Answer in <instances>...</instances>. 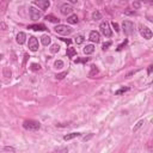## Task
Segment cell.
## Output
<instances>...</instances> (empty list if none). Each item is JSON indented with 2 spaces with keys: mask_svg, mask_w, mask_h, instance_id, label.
<instances>
[{
  "mask_svg": "<svg viewBox=\"0 0 153 153\" xmlns=\"http://www.w3.org/2000/svg\"><path fill=\"white\" fill-rule=\"evenodd\" d=\"M41 42H42V44L43 45H49L50 43H51V38H50V36H48V35H43L42 37H41Z\"/></svg>",
  "mask_w": 153,
  "mask_h": 153,
  "instance_id": "cell-13",
  "label": "cell"
},
{
  "mask_svg": "<svg viewBox=\"0 0 153 153\" xmlns=\"http://www.w3.org/2000/svg\"><path fill=\"white\" fill-rule=\"evenodd\" d=\"M27 29H31L33 31H44V30H48L44 24H32V25H29Z\"/></svg>",
  "mask_w": 153,
  "mask_h": 153,
  "instance_id": "cell-10",
  "label": "cell"
},
{
  "mask_svg": "<svg viewBox=\"0 0 153 153\" xmlns=\"http://www.w3.org/2000/svg\"><path fill=\"white\" fill-rule=\"evenodd\" d=\"M81 135V133H69V134H67V135H65L63 136V140L65 141H68V140H72V139H74V137H78V136H80Z\"/></svg>",
  "mask_w": 153,
  "mask_h": 153,
  "instance_id": "cell-14",
  "label": "cell"
},
{
  "mask_svg": "<svg viewBox=\"0 0 153 153\" xmlns=\"http://www.w3.org/2000/svg\"><path fill=\"white\" fill-rule=\"evenodd\" d=\"M98 72H99V69L97 68V66L92 65V66H91V72H90V76H93V75L98 74Z\"/></svg>",
  "mask_w": 153,
  "mask_h": 153,
  "instance_id": "cell-20",
  "label": "cell"
},
{
  "mask_svg": "<svg viewBox=\"0 0 153 153\" xmlns=\"http://www.w3.org/2000/svg\"><path fill=\"white\" fill-rule=\"evenodd\" d=\"M66 53H67V56H68V57H74V56L76 55V50H75L73 47H68Z\"/></svg>",
  "mask_w": 153,
  "mask_h": 153,
  "instance_id": "cell-17",
  "label": "cell"
},
{
  "mask_svg": "<svg viewBox=\"0 0 153 153\" xmlns=\"http://www.w3.org/2000/svg\"><path fill=\"white\" fill-rule=\"evenodd\" d=\"M90 60V57H84V59H75L74 60V62L75 63H78V62H87Z\"/></svg>",
  "mask_w": 153,
  "mask_h": 153,
  "instance_id": "cell-28",
  "label": "cell"
},
{
  "mask_svg": "<svg viewBox=\"0 0 153 153\" xmlns=\"http://www.w3.org/2000/svg\"><path fill=\"white\" fill-rule=\"evenodd\" d=\"M65 75H67V72H62V73L57 74V75H56V79H63Z\"/></svg>",
  "mask_w": 153,
  "mask_h": 153,
  "instance_id": "cell-31",
  "label": "cell"
},
{
  "mask_svg": "<svg viewBox=\"0 0 153 153\" xmlns=\"http://www.w3.org/2000/svg\"><path fill=\"white\" fill-rule=\"evenodd\" d=\"M127 91H129V87L127 86V87H121L120 90H117L116 92H115V94H122V93H124V92H127Z\"/></svg>",
  "mask_w": 153,
  "mask_h": 153,
  "instance_id": "cell-22",
  "label": "cell"
},
{
  "mask_svg": "<svg viewBox=\"0 0 153 153\" xmlns=\"http://www.w3.org/2000/svg\"><path fill=\"white\" fill-rule=\"evenodd\" d=\"M27 47H29V50L37 51L38 50V39L35 36H30L29 37V42H27Z\"/></svg>",
  "mask_w": 153,
  "mask_h": 153,
  "instance_id": "cell-6",
  "label": "cell"
},
{
  "mask_svg": "<svg viewBox=\"0 0 153 153\" xmlns=\"http://www.w3.org/2000/svg\"><path fill=\"white\" fill-rule=\"evenodd\" d=\"M29 14H30V18H31L32 20H37L38 18H41V12H39L37 8H35L33 6H31V7L29 8Z\"/></svg>",
  "mask_w": 153,
  "mask_h": 153,
  "instance_id": "cell-8",
  "label": "cell"
},
{
  "mask_svg": "<svg viewBox=\"0 0 153 153\" xmlns=\"http://www.w3.org/2000/svg\"><path fill=\"white\" fill-rule=\"evenodd\" d=\"M16 41H17L18 44H24L25 41H26V35H25V32H23V31L18 32V33H17V37H16Z\"/></svg>",
  "mask_w": 153,
  "mask_h": 153,
  "instance_id": "cell-12",
  "label": "cell"
},
{
  "mask_svg": "<svg viewBox=\"0 0 153 153\" xmlns=\"http://www.w3.org/2000/svg\"><path fill=\"white\" fill-rule=\"evenodd\" d=\"M59 50H60V47H59L57 44H53V45H51V48H50V53H53V54L57 53Z\"/></svg>",
  "mask_w": 153,
  "mask_h": 153,
  "instance_id": "cell-24",
  "label": "cell"
},
{
  "mask_svg": "<svg viewBox=\"0 0 153 153\" xmlns=\"http://www.w3.org/2000/svg\"><path fill=\"white\" fill-rule=\"evenodd\" d=\"M33 5L38 6L41 10H47L50 6V1L49 0H35L33 1Z\"/></svg>",
  "mask_w": 153,
  "mask_h": 153,
  "instance_id": "cell-7",
  "label": "cell"
},
{
  "mask_svg": "<svg viewBox=\"0 0 153 153\" xmlns=\"http://www.w3.org/2000/svg\"><path fill=\"white\" fill-rule=\"evenodd\" d=\"M122 27H123V32H124L126 35H131V33L134 32L135 25H134V23L130 22V20H124V22L122 23Z\"/></svg>",
  "mask_w": 153,
  "mask_h": 153,
  "instance_id": "cell-3",
  "label": "cell"
},
{
  "mask_svg": "<svg viewBox=\"0 0 153 153\" xmlns=\"http://www.w3.org/2000/svg\"><path fill=\"white\" fill-rule=\"evenodd\" d=\"M99 27H100L102 33H103L105 37H110V36L112 35V31H111L110 25H109V23H108V22H103V23H100Z\"/></svg>",
  "mask_w": 153,
  "mask_h": 153,
  "instance_id": "cell-5",
  "label": "cell"
},
{
  "mask_svg": "<svg viewBox=\"0 0 153 153\" xmlns=\"http://www.w3.org/2000/svg\"><path fill=\"white\" fill-rule=\"evenodd\" d=\"M60 11H61V13L63 16H67V14H71L73 12V7L69 4H63V5H61Z\"/></svg>",
  "mask_w": 153,
  "mask_h": 153,
  "instance_id": "cell-9",
  "label": "cell"
},
{
  "mask_svg": "<svg viewBox=\"0 0 153 153\" xmlns=\"http://www.w3.org/2000/svg\"><path fill=\"white\" fill-rule=\"evenodd\" d=\"M84 39H85L84 36H82V35H79V36L75 37V43H76V44H81V43L84 42Z\"/></svg>",
  "mask_w": 153,
  "mask_h": 153,
  "instance_id": "cell-23",
  "label": "cell"
},
{
  "mask_svg": "<svg viewBox=\"0 0 153 153\" xmlns=\"http://www.w3.org/2000/svg\"><path fill=\"white\" fill-rule=\"evenodd\" d=\"M23 127L24 129L26 130H38L41 128V123L38 121H35V120H25L23 122Z\"/></svg>",
  "mask_w": 153,
  "mask_h": 153,
  "instance_id": "cell-1",
  "label": "cell"
},
{
  "mask_svg": "<svg viewBox=\"0 0 153 153\" xmlns=\"http://www.w3.org/2000/svg\"><path fill=\"white\" fill-rule=\"evenodd\" d=\"M139 32H140V35H141L145 39H151L152 36H153L151 29L147 27V26H145V25H140V26H139Z\"/></svg>",
  "mask_w": 153,
  "mask_h": 153,
  "instance_id": "cell-4",
  "label": "cell"
},
{
  "mask_svg": "<svg viewBox=\"0 0 153 153\" xmlns=\"http://www.w3.org/2000/svg\"><path fill=\"white\" fill-rule=\"evenodd\" d=\"M140 2H145V4H151L153 0H139Z\"/></svg>",
  "mask_w": 153,
  "mask_h": 153,
  "instance_id": "cell-34",
  "label": "cell"
},
{
  "mask_svg": "<svg viewBox=\"0 0 153 153\" xmlns=\"http://www.w3.org/2000/svg\"><path fill=\"white\" fill-rule=\"evenodd\" d=\"M152 69H153V66H149V67H148V71H147V73H148V74H151V73H152Z\"/></svg>",
  "mask_w": 153,
  "mask_h": 153,
  "instance_id": "cell-36",
  "label": "cell"
},
{
  "mask_svg": "<svg viewBox=\"0 0 153 153\" xmlns=\"http://www.w3.org/2000/svg\"><path fill=\"white\" fill-rule=\"evenodd\" d=\"M133 7H134V8H139V7H140V2H134V4H133Z\"/></svg>",
  "mask_w": 153,
  "mask_h": 153,
  "instance_id": "cell-33",
  "label": "cell"
},
{
  "mask_svg": "<svg viewBox=\"0 0 153 153\" xmlns=\"http://www.w3.org/2000/svg\"><path fill=\"white\" fill-rule=\"evenodd\" d=\"M94 51V45L93 44H87L85 48H84V53L86 54V55H90V54H92Z\"/></svg>",
  "mask_w": 153,
  "mask_h": 153,
  "instance_id": "cell-15",
  "label": "cell"
},
{
  "mask_svg": "<svg viewBox=\"0 0 153 153\" xmlns=\"http://www.w3.org/2000/svg\"><path fill=\"white\" fill-rule=\"evenodd\" d=\"M127 43H128V39H126V41H124L123 43H121V44H120V45L117 47V50H118V51H120V50H122V49H123V48H124V47L127 45Z\"/></svg>",
  "mask_w": 153,
  "mask_h": 153,
  "instance_id": "cell-27",
  "label": "cell"
},
{
  "mask_svg": "<svg viewBox=\"0 0 153 153\" xmlns=\"http://www.w3.org/2000/svg\"><path fill=\"white\" fill-rule=\"evenodd\" d=\"M92 19H94V20L102 19V13H100L99 11H94V12L92 13Z\"/></svg>",
  "mask_w": 153,
  "mask_h": 153,
  "instance_id": "cell-19",
  "label": "cell"
},
{
  "mask_svg": "<svg viewBox=\"0 0 153 153\" xmlns=\"http://www.w3.org/2000/svg\"><path fill=\"white\" fill-rule=\"evenodd\" d=\"M0 27H2L1 30H6V27H7V26H6V24H4V23H1V24H0Z\"/></svg>",
  "mask_w": 153,
  "mask_h": 153,
  "instance_id": "cell-35",
  "label": "cell"
},
{
  "mask_svg": "<svg viewBox=\"0 0 153 153\" xmlns=\"http://www.w3.org/2000/svg\"><path fill=\"white\" fill-rule=\"evenodd\" d=\"M143 123H145V122H143V120H141V121H139V122L136 123V126H135V127L133 128V131H136V130H137V129H139V128H140V127H141V126H142Z\"/></svg>",
  "mask_w": 153,
  "mask_h": 153,
  "instance_id": "cell-26",
  "label": "cell"
},
{
  "mask_svg": "<svg viewBox=\"0 0 153 153\" xmlns=\"http://www.w3.org/2000/svg\"><path fill=\"white\" fill-rule=\"evenodd\" d=\"M67 22H68L69 24H76V23L79 22L78 16H76V14H71V16L67 18Z\"/></svg>",
  "mask_w": 153,
  "mask_h": 153,
  "instance_id": "cell-16",
  "label": "cell"
},
{
  "mask_svg": "<svg viewBox=\"0 0 153 153\" xmlns=\"http://www.w3.org/2000/svg\"><path fill=\"white\" fill-rule=\"evenodd\" d=\"M4 149H5V151H11V152H14V151H16V148H13V147H8V146H7V147H4Z\"/></svg>",
  "mask_w": 153,
  "mask_h": 153,
  "instance_id": "cell-32",
  "label": "cell"
},
{
  "mask_svg": "<svg viewBox=\"0 0 153 153\" xmlns=\"http://www.w3.org/2000/svg\"><path fill=\"white\" fill-rule=\"evenodd\" d=\"M54 31L59 35H69L72 33V27L67 26V25H63V24H57L55 27H54Z\"/></svg>",
  "mask_w": 153,
  "mask_h": 153,
  "instance_id": "cell-2",
  "label": "cell"
},
{
  "mask_svg": "<svg viewBox=\"0 0 153 153\" xmlns=\"http://www.w3.org/2000/svg\"><path fill=\"white\" fill-rule=\"evenodd\" d=\"M54 66H55V68L61 69V68L63 67V61H62V60H56L55 63H54Z\"/></svg>",
  "mask_w": 153,
  "mask_h": 153,
  "instance_id": "cell-21",
  "label": "cell"
},
{
  "mask_svg": "<svg viewBox=\"0 0 153 153\" xmlns=\"http://www.w3.org/2000/svg\"><path fill=\"white\" fill-rule=\"evenodd\" d=\"M45 19H47L48 22H51V23H59V22H60V19H59L57 17L53 16V14H48V16H45Z\"/></svg>",
  "mask_w": 153,
  "mask_h": 153,
  "instance_id": "cell-18",
  "label": "cell"
},
{
  "mask_svg": "<svg viewBox=\"0 0 153 153\" xmlns=\"http://www.w3.org/2000/svg\"><path fill=\"white\" fill-rule=\"evenodd\" d=\"M111 45V42H106V43H104L103 44V47H102V49L103 50H106V49H109V47Z\"/></svg>",
  "mask_w": 153,
  "mask_h": 153,
  "instance_id": "cell-30",
  "label": "cell"
},
{
  "mask_svg": "<svg viewBox=\"0 0 153 153\" xmlns=\"http://www.w3.org/2000/svg\"><path fill=\"white\" fill-rule=\"evenodd\" d=\"M88 37H90V39H91L92 42H94V43H98V42L100 41V35H99V32H98V31H94V30L90 32V36H88Z\"/></svg>",
  "mask_w": 153,
  "mask_h": 153,
  "instance_id": "cell-11",
  "label": "cell"
},
{
  "mask_svg": "<svg viewBox=\"0 0 153 153\" xmlns=\"http://www.w3.org/2000/svg\"><path fill=\"white\" fill-rule=\"evenodd\" d=\"M69 1L73 2V4H76V2H78V0H69Z\"/></svg>",
  "mask_w": 153,
  "mask_h": 153,
  "instance_id": "cell-37",
  "label": "cell"
},
{
  "mask_svg": "<svg viewBox=\"0 0 153 153\" xmlns=\"http://www.w3.org/2000/svg\"><path fill=\"white\" fill-rule=\"evenodd\" d=\"M111 25H112V27L115 29V31H116V32H118V31H120V27H118V24H117V23L112 22V23H111Z\"/></svg>",
  "mask_w": 153,
  "mask_h": 153,
  "instance_id": "cell-29",
  "label": "cell"
},
{
  "mask_svg": "<svg viewBox=\"0 0 153 153\" xmlns=\"http://www.w3.org/2000/svg\"><path fill=\"white\" fill-rule=\"evenodd\" d=\"M31 71H39L41 69V66L38 63H31Z\"/></svg>",
  "mask_w": 153,
  "mask_h": 153,
  "instance_id": "cell-25",
  "label": "cell"
}]
</instances>
